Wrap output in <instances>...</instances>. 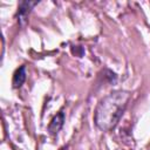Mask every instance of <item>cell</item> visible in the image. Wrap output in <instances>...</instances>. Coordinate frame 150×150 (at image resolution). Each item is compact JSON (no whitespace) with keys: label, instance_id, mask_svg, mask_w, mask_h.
I'll list each match as a JSON object with an SVG mask.
<instances>
[{"label":"cell","instance_id":"cell-2","mask_svg":"<svg viewBox=\"0 0 150 150\" xmlns=\"http://www.w3.org/2000/svg\"><path fill=\"white\" fill-rule=\"evenodd\" d=\"M63 122H64V115L63 112H59L56 116L53 117V120L50 121L49 125H48V130L52 132V134H56L59 132V130L62 128L63 125Z\"/></svg>","mask_w":150,"mask_h":150},{"label":"cell","instance_id":"cell-3","mask_svg":"<svg viewBox=\"0 0 150 150\" xmlns=\"http://www.w3.org/2000/svg\"><path fill=\"white\" fill-rule=\"evenodd\" d=\"M25 80H26V67L25 66H21L14 73V76H13V87H15V88L21 87L22 83L25 82Z\"/></svg>","mask_w":150,"mask_h":150},{"label":"cell","instance_id":"cell-1","mask_svg":"<svg viewBox=\"0 0 150 150\" xmlns=\"http://www.w3.org/2000/svg\"><path fill=\"white\" fill-rule=\"evenodd\" d=\"M131 94L127 90H115L103 98L96 105L94 122L102 131H109L116 127L123 116Z\"/></svg>","mask_w":150,"mask_h":150},{"label":"cell","instance_id":"cell-4","mask_svg":"<svg viewBox=\"0 0 150 150\" xmlns=\"http://www.w3.org/2000/svg\"><path fill=\"white\" fill-rule=\"evenodd\" d=\"M34 5H36V2L23 1V2H21V4H20V6H19V12H18V15H19L20 20L26 18V15L30 12V9H32V7H33Z\"/></svg>","mask_w":150,"mask_h":150}]
</instances>
